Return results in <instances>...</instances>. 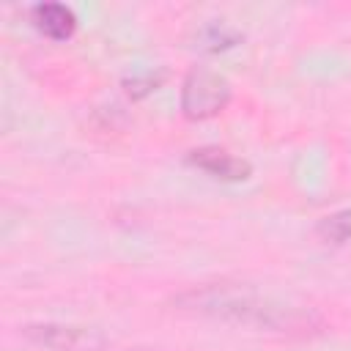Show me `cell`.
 <instances>
[{
	"label": "cell",
	"instance_id": "6da1fadb",
	"mask_svg": "<svg viewBox=\"0 0 351 351\" xmlns=\"http://www.w3.org/2000/svg\"><path fill=\"white\" fill-rule=\"evenodd\" d=\"M173 304L184 313L203 315L222 324L250 326L274 335H307L321 326V318L310 307L282 302L241 282H203L181 291Z\"/></svg>",
	"mask_w": 351,
	"mask_h": 351
},
{
	"label": "cell",
	"instance_id": "7a4b0ae2",
	"mask_svg": "<svg viewBox=\"0 0 351 351\" xmlns=\"http://www.w3.org/2000/svg\"><path fill=\"white\" fill-rule=\"evenodd\" d=\"M230 101V82L208 69H192L181 82V112L192 121L219 115Z\"/></svg>",
	"mask_w": 351,
	"mask_h": 351
},
{
	"label": "cell",
	"instance_id": "3957f363",
	"mask_svg": "<svg viewBox=\"0 0 351 351\" xmlns=\"http://www.w3.org/2000/svg\"><path fill=\"white\" fill-rule=\"evenodd\" d=\"M22 337L47 351H99L104 346L99 332L71 324H27Z\"/></svg>",
	"mask_w": 351,
	"mask_h": 351
},
{
	"label": "cell",
	"instance_id": "277c9868",
	"mask_svg": "<svg viewBox=\"0 0 351 351\" xmlns=\"http://www.w3.org/2000/svg\"><path fill=\"white\" fill-rule=\"evenodd\" d=\"M189 165H195L197 170L208 173L211 178H219V181H244L250 176V162L225 151V148H217V145H203V148H195L189 151Z\"/></svg>",
	"mask_w": 351,
	"mask_h": 351
},
{
	"label": "cell",
	"instance_id": "5b68a950",
	"mask_svg": "<svg viewBox=\"0 0 351 351\" xmlns=\"http://www.w3.org/2000/svg\"><path fill=\"white\" fill-rule=\"evenodd\" d=\"M30 22L41 36H47L52 41H66L77 30L74 11L60 5V3H38V5H33L30 8Z\"/></svg>",
	"mask_w": 351,
	"mask_h": 351
},
{
	"label": "cell",
	"instance_id": "8992f818",
	"mask_svg": "<svg viewBox=\"0 0 351 351\" xmlns=\"http://www.w3.org/2000/svg\"><path fill=\"white\" fill-rule=\"evenodd\" d=\"M315 233L324 239V241H332V244H346L351 241V208H340L335 214H326Z\"/></svg>",
	"mask_w": 351,
	"mask_h": 351
},
{
	"label": "cell",
	"instance_id": "52a82bcc",
	"mask_svg": "<svg viewBox=\"0 0 351 351\" xmlns=\"http://www.w3.org/2000/svg\"><path fill=\"white\" fill-rule=\"evenodd\" d=\"M241 41V33H236L233 27L228 25H206L200 30V47L208 49V52H222V49H230Z\"/></svg>",
	"mask_w": 351,
	"mask_h": 351
},
{
	"label": "cell",
	"instance_id": "ba28073f",
	"mask_svg": "<svg viewBox=\"0 0 351 351\" xmlns=\"http://www.w3.org/2000/svg\"><path fill=\"white\" fill-rule=\"evenodd\" d=\"M165 74L162 71H140V74H132L123 80V90L132 96V99H143L148 96L151 90H156L162 85Z\"/></svg>",
	"mask_w": 351,
	"mask_h": 351
}]
</instances>
